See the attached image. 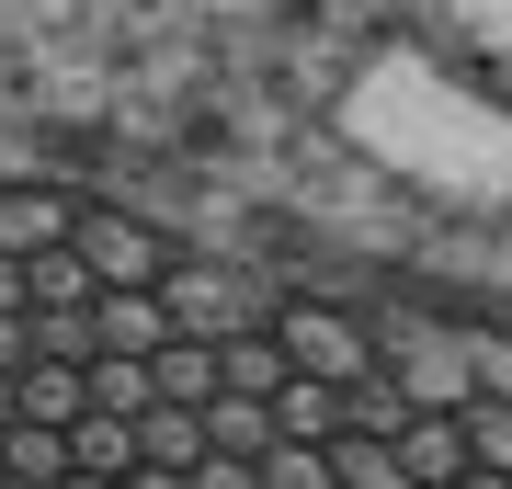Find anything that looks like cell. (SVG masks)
I'll list each match as a JSON object with an SVG mask.
<instances>
[{
    "mask_svg": "<svg viewBox=\"0 0 512 489\" xmlns=\"http://www.w3.org/2000/svg\"><path fill=\"white\" fill-rule=\"evenodd\" d=\"M0 489H512V342L0 171Z\"/></svg>",
    "mask_w": 512,
    "mask_h": 489,
    "instance_id": "1",
    "label": "cell"
}]
</instances>
